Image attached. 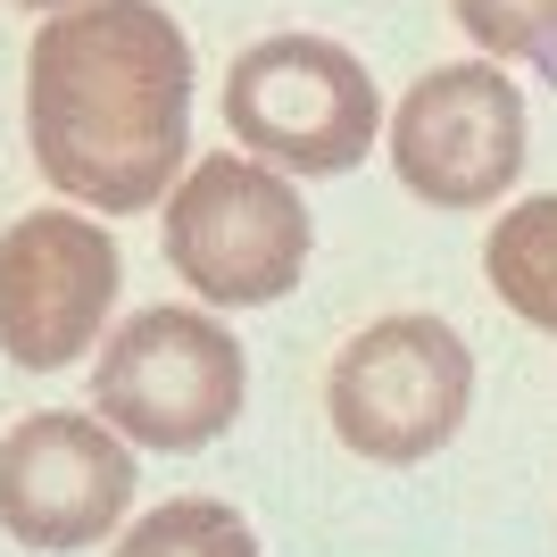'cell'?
Instances as JSON below:
<instances>
[{
	"label": "cell",
	"mask_w": 557,
	"mask_h": 557,
	"mask_svg": "<svg viewBox=\"0 0 557 557\" xmlns=\"http://www.w3.org/2000/svg\"><path fill=\"white\" fill-rule=\"evenodd\" d=\"M25 141L50 184L100 216H141L184 184L191 42L159 0H84L25 50Z\"/></svg>",
	"instance_id": "6da1fadb"
},
{
	"label": "cell",
	"mask_w": 557,
	"mask_h": 557,
	"mask_svg": "<svg viewBox=\"0 0 557 557\" xmlns=\"http://www.w3.org/2000/svg\"><path fill=\"white\" fill-rule=\"evenodd\" d=\"M84 383H92V417L116 442L184 458V449H209L233 433L242 392H250V358L209 308H134L100 342V367Z\"/></svg>",
	"instance_id": "7a4b0ae2"
},
{
	"label": "cell",
	"mask_w": 557,
	"mask_h": 557,
	"mask_svg": "<svg viewBox=\"0 0 557 557\" xmlns=\"http://www.w3.org/2000/svg\"><path fill=\"white\" fill-rule=\"evenodd\" d=\"M308 200L292 175L267 159H216L184 166V184L166 191V267L200 292L209 308H275L308 275Z\"/></svg>",
	"instance_id": "3957f363"
},
{
	"label": "cell",
	"mask_w": 557,
	"mask_h": 557,
	"mask_svg": "<svg viewBox=\"0 0 557 557\" xmlns=\"http://www.w3.org/2000/svg\"><path fill=\"white\" fill-rule=\"evenodd\" d=\"M225 125L275 175H349L383 125V92L358 50L325 34H267L225 67Z\"/></svg>",
	"instance_id": "277c9868"
},
{
	"label": "cell",
	"mask_w": 557,
	"mask_h": 557,
	"mask_svg": "<svg viewBox=\"0 0 557 557\" xmlns=\"http://www.w3.org/2000/svg\"><path fill=\"white\" fill-rule=\"evenodd\" d=\"M474 408V349L442 317H374L325 374V417L358 458L417 466L458 442Z\"/></svg>",
	"instance_id": "5b68a950"
},
{
	"label": "cell",
	"mask_w": 557,
	"mask_h": 557,
	"mask_svg": "<svg viewBox=\"0 0 557 557\" xmlns=\"http://www.w3.org/2000/svg\"><path fill=\"white\" fill-rule=\"evenodd\" d=\"M524 141H533L524 92L491 59L417 75L392 109V166L433 209H491L524 175Z\"/></svg>",
	"instance_id": "8992f818"
},
{
	"label": "cell",
	"mask_w": 557,
	"mask_h": 557,
	"mask_svg": "<svg viewBox=\"0 0 557 557\" xmlns=\"http://www.w3.org/2000/svg\"><path fill=\"white\" fill-rule=\"evenodd\" d=\"M125 283L116 242L75 209H34L0 233V349L25 374H59L100 342Z\"/></svg>",
	"instance_id": "52a82bcc"
},
{
	"label": "cell",
	"mask_w": 557,
	"mask_h": 557,
	"mask_svg": "<svg viewBox=\"0 0 557 557\" xmlns=\"http://www.w3.org/2000/svg\"><path fill=\"white\" fill-rule=\"evenodd\" d=\"M134 508V449L100 417L42 408L0 442V533L42 557L92 549Z\"/></svg>",
	"instance_id": "ba28073f"
},
{
	"label": "cell",
	"mask_w": 557,
	"mask_h": 557,
	"mask_svg": "<svg viewBox=\"0 0 557 557\" xmlns=\"http://www.w3.org/2000/svg\"><path fill=\"white\" fill-rule=\"evenodd\" d=\"M483 275L499 308H516L533 333H557V191L516 200L483 242Z\"/></svg>",
	"instance_id": "9c48e42d"
},
{
	"label": "cell",
	"mask_w": 557,
	"mask_h": 557,
	"mask_svg": "<svg viewBox=\"0 0 557 557\" xmlns=\"http://www.w3.org/2000/svg\"><path fill=\"white\" fill-rule=\"evenodd\" d=\"M109 557H258V533L225 499H166V508H150Z\"/></svg>",
	"instance_id": "30bf717a"
},
{
	"label": "cell",
	"mask_w": 557,
	"mask_h": 557,
	"mask_svg": "<svg viewBox=\"0 0 557 557\" xmlns=\"http://www.w3.org/2000/svg\"><path fill=\"white\" fill-rule=\"evenodd\" d=\"M483 59H557V0H449Z\"/></svg>",
	"instance_id": "8fae6325"
},
{
	"label": "cell",
	"mask_w": 557,
	"mask_h": 557,
	"mask_svg": "<svg viewBox=\"0 0 557 557\" xmlns=\"http://www.w3.org/2000/svg\"><path fill=\"white\" fill-rule=\"evenodd\" d=\"M17 9H84V0H17Z\"/></svg>",
	"instance_id": "7c38bea8"
}]
</instances>
